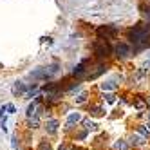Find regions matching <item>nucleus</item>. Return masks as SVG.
<instances>
[{
  "label": "nucleus",
  "mask_w": 150,
  "mask_h": 150,
  "mask_svg": "<svg viewBox=\"0 0 150 150\" xmlns=\"http://www.w3.org/2000/svg\"><path fill=\"white\" fill-rule=\"evenodd\" d=\"M128 40L137 45V49H143L150 44V24H139L132 29H128Z\"/></svg>",
  "instance_id": "f257e3e1"
},
{
  "label": "nucleus",
  "mask_w": 150,
  "mask_h": 150,
  "mask_svg": "<svg viewBox=\"0 0 150 150\" xmlns=\"http://www.w3.org/2000/svg\"><path fill=\"white\" fill-rule=\"evenodd\" d=\"M92 49H94V54H96V58H98V60H103V58H107V56H110V52H112L110 45L107 44L105 38L96 40L94 44H92Z\"/></svg>",
  "instance_id": "f03ea898"
},
{
  "label": "nucleus",
  "mask_w": 150,
  "mask_h": 150,
  "mask_svg": "<svg viewBox=\"0 0 150 150\" xmlns=\"http://www.w3.org/2000/svg\"><path fill=\"white\" fill-rule=\"evenodd\" d=\"M96 33H98L100 38H105V40H110L117 35V27L116 25H101L96 29Z\"/></svg>",
  "instance_id": "7ed1b4c3"
},
{
  "label": "nucleus",
  "mask_w": 150,
  "mask_h": 150,
  "mask_svg": "<svg viewBox=\"0 0 150 150\" xmlns=\"http://www.w3.org/2000/svg\"><path fill=\"white\" fill-rule=\"evenodd\" d=\"M114 52H116V56H120V58H128L132 54V47L128 45L127 42H120V44H116Z\"/></svg>",
  "instance_id": "20e7f679"
},
{
  "label": "nucleus",
  "mask_w": 150,
  "mask_h": 150,
  "mask_svg": "<svg viewBox=\"0 0 150 150\" xmlns=\"http://www.w3.org/2000/svg\"><path fill=\"white\" fill-rule=\"evenodd\" d=\"M87 65H89V58L81 60V62L78 63V65H76V69H74V76H76V78H85V74L89 72Z\"/></svg>",
  "instance_id": "39448f33"
},
{
  "label": "nucleus",
  "mask_w": 150,
  "mask_h": 150,
  "mask_svg": "<svg viewBox=\"0 0 150 150\" xmlns=\"http://www.w3.org/2000/svg\"><path fill=\"white\" fill-rule=\"evenodd\" d=\"M105 71H107V67L103 65V63H98V65L94 67V71H89L87 74H85V80H96L98 76H101Z\"/></svg>",
  "instance_id": "423d86ee"
},
{
  "label": "nucleus",
  "mask_w": 150,
  "mask_h": 150,
  "mask_svg": "<svg viewBox=\"0 0 150 150\" xmlns=\"http://www.w3.org/2000/svg\"><path fill=\"white\" fill-rule=\"evenodd\" d=\"M29 76H31V78H35V80H47V78L52 76V72H51L49 69H36V71L31 72Z\"/></svg>",
  "instance_id": "0eeeda50"
},
{
  "label": "nucleus",
  "mask_w": 150,
  "mask_h": 150,
  "mask_svg": "<svg viewBox=\"0 0 150 150\" xmlns=\"http://www.w3.org/2000/svg\"><path fill=\"white\" fill-rule=\"evenodd\" d=\"M11 91H13V94H15V96H22V94H25V92H27L25 85H24L22 81H16V83L13 85V89H11Z\"/></svg>",
  "instance_id": "6e6552de"
},
{
  "label": "nucleus",
  "mask_w": 150,
  "mask_h": 150,
  "mask_svg": "<svg viewBox=\"0 0 150 150\" xmlns=\"http://www.w3.org/2000/svg\"><path fill=\"white\" fill-rule=\"evenodd\" d=\"M145 141H146V137L139 136V134H132V137H130V143L134 146H141V145H145Z\"/></svg>",
  "instance_id": "1a4fd4ad"
},
{
  "label": "nucleus",
  "mask_w": 150,
  "mask_h": 150,
  "mask_svg": "<svg viewBox=\"0 0 150 150\" xmlns=\"http://www.w3.org/2000/svg\"><path fill=\"white\" fill-rule=\"evenodd\" d=\"M80 120H81L80 112H72V114H69V117H67V128H71L74 123H78Z\"/></svg>",
  "instance_id": "9d476101"
},
{
  "label": "nucleus",
  "mask_w": 150,
  "mask_h": 150,
  "mask_svg": "<svg viewBox=\"0 0 150 150\" xmlns=\"http://www.w3.org/2000/svg\"><path fill=\"white\" fill-rule=\"evenodd\" d=\"M58 125H60V123H58V120H49V121L45 123L47 132H49V134H54V132L58 130Z\"/></svg>",
  "instance_id": "9b49d317"
},
{
  "label": "nucleus",
  "mask_w": 150,
  "mask_h": 150,
  "mask_svg": "<svg viewBox=\"0 0 150 150\" xmlns=\"http://www.w3.org/2000/svg\"><path fill=\"white\" fill-rule=\"evenodd\" d=\"M91 116H94V117H101L103 114H105V110H103V107H100V105H94V107H91Z\"/></svg>",
  "instance_id": "f8f14e48"
},
{
  "label": "nucleus",
  "mask_w": 150,
  "mask_h": 150,
  "mask_svg": "<svg viewBox=\"0 0 150 150\" xmlns=\"http://www.w3.org/2000/svg\"><path fill=\"white\" fill-rule=\"evenodd\" d=\"M134 107H136L137 110H145V109H146V101L141 98V96H139V98L134 100Z\"/></svg>",
  "instance_id": "ddd939ff"
},
{
  "label": "nucleus",
  "mask_w": 150,
  "mask_h": 150,
  "mask_svg": "<svg viewBox=\"0 0 150 150\" xmlns=\"http://www.w3.org/2000/svg\"><path fill=\"white\" fill-rule=\"evenodd\" d=\"M36 109H38V107H36V101H35V103H31V105L27 107V117L36 116Z\"/></svg>",
  "instance_id": "4468645a"
},
{
  "label": "nucleus",
  "mask_w": 150,
  "mask_h": 150,
  "mask_svg": "<svg viewBox=\"0 0 150 150\" xmlns=\"http://www.w3.org/2000/svg\"><path fill=\"white\" fill-rule=\"evenodd\" d=\"M116 89V83L114 81H105L101 83V91H114Z\"/></svg>",
  "instance_id": "2eb2a0df"
},
{
  "label": "nucleus",
  "mask_w": 150,
  "mask_h": 150,
  "mask_svg": "<svg viewBox=\"0 0 150 150\" xmlns=\"http://www.w3.org/2000/svg\"><path fill=\"white\" fill-rule=\"evenodd\" d=\"M114 148H116V150H128V145L123 141V139H120V141L114 143Z\"/></svg>",
  "instance_id": "dca6fc26"
},
{
  "label": "nucleus",
  "mask_w": 150,
  "mask_h": 150,
  "mask_svg": "<svg viewBox=\"0 0 150 150\" xmlns=\"http://www.w3.org/2000/svg\"><path fill=\"white\" fill-rule=\"evenodd\" d=\"M36 127H40V120H38V116L29 117V128H36Z\"/></svg>",
  "instance_id": "f3484780"
},
{
  "label": "nucleus",
  "mask_w": 150,
  "mask_h": 150,
  "mask_svg": "<svg viewBox=\"0 0 150 150\" xmlns=\"http://www.w3.org/2000/svg\"><path fill=\"white\" fill-rule=\"evenodd\" d=\"M83 125H85L87 130H94V128H96V123L92 120H89V117H87V120H83Z\"/></svg>",
  "instance_id": "a211bd4d"
},
{
  "label": "nucleus",
  "mask_w": 150,
  "mask_h": 150,
  "mask_svg": "<svg viewBox=\"0 0 150 150\" xmlns=\"http://www.w3.org/2000/svg\"><path fill=\"white\" fill-rule=\"evenodd\" d=\"M103 98L107 100V103H114V101H116V96H114L112 92H107V94L103 96Z\"/></svg>",
  "instance_id": "6ab92c4d"
},
{
  "label": "nucleus",
  "mask_w": 150,
  "mask_h": 150,
  "mask_svg": "<svg viewBox=\"0 0 150 150\" xmlns=\"http://www.w3.org/2000/svg\"><path fill=\"white\" fill-rule=\"evenodd\" d=\"M38 150H52V148H51V145H49L47 141H42L40 146H38Z\"/></svg>",
  "instance_id": "aec40b11"
},
{
  "label": "nucleus",
  "mask_w": 150,
  "mask_h": 150,
  "mask_svg": "<svg viewBox=\"0 0 150 150\" xmlns=\"http://www.w3.org/2000/svg\"><path fill=\"white\" fill-rule=\"evenodd\" d=\"M85 100H87V92H81L76 98V103H85Z\"/></svg>",
  "instance_id": "412c9836"
},
{
  "label": "nucleus",
  "mask_w": 150,
  "mask_h": 150,
  "mask_svg": "<svg viewBox=\"0 0 150 150\" xmlns=\"http://www.w3.org/2000/svg\"><path fill=\"white\" fill-rule=\"evenodd\" d=\"M139 134H141V136H145V137H148V130H146L145 127H139Z\"/></svg>",
  "instance_id": "4be33fe9"
},
{
  "label": "nucleus",
  "mask_w": 150,
  "mask_h": 150,
  "mask_svg": "<svg viewBox=\"0 0 150 150\" xmlns=\"http://www.w3.org/2000/svg\"><path fill=\"white\" fill-rule=\"evenodd\" d=\"M6 125H7V121H6V117H4V120L0 121V128H2L4 132H7V127H6Z\"/></svg>",
  "instance_id": "5701e85b"
},
{
  "label": "nucleus",
  "mask_w": 150,
  "mask_h": 150,
  "mask_svg": "<svg viewBox=\"0 0 150 150\" xmlns=\"http://www.w3.org/2000/svg\"><path fill=\"white\" fill-rule=\"evenodd\" d=\"M15 110H16L15 105H7V112H9V114H15Z\"/></svg>",
  "instance_id": "b1692460"
},
{
  "label": "nucleus",
  "mask_w": 150,
  "mask_h": 150,
  "mask_svg": "<svg viewBox=\"0 0 150 150\" xmlns=\"http://www.w3.org/2000/svg\"><path fill=\"white\" fill-rule=\"evenodd\" d=\"M85 136H87V128H85V130H83V132H80V134H78V139H83Z\"/></svg>",
  "instance_id": "393cba45"
},
{
  "label": "nucleus",
  "mask_w": 150,
  "mask_h": 150,
  "mask_svg": "<svg viewBox=\"0 0 150 150\" xmlns=\"http://www.w3.org/2000/svg\"><path fill=\"white\" fill-rule=\"evenodd\" d=\"M148 63H150V52H148Z\"/></svg>",
  "instance_id": "a878e982"
},
{
  "label": "nucleus",
  "mask_w": 150,
  "mask_h": 150,
  "mask_svg": "<svg viewBox=\"0 0 150 150\" xmlns=\"http://www.w3.org/2000/svg\"><path fill=\"white\" fill-rule=\"evenodd\" d=\"M148 120H150V112H148Z\"/></svg>",
  "instance_id": "bb28decb"
},
{
  "label": "nucleus",
  "mask_w": 150,
  "mask_h": 150,
  "mask_svg": "<svg viewBox=\"0 0 150 150\" xmlns=\"http://www.w3.org/2000/svg\"><path fill=\"white\" fill-rule=\"evenodd\" d=\"M78 150H83V148H78Z\"/></svg>",
  "instance_id": "cd10ccee"
}]
</instances>
